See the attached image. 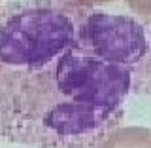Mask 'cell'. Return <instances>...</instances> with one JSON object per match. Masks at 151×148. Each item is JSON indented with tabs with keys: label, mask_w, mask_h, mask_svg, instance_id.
Instances as JSON below:
<instances>
[{
	"label": "cell",
	"mask_w": 151,
	"mask_h": 148,
	"mask_svg": "<svg viewBox=\"0 0 151 148\" xmlns=\"http://www.w3.org/2000/svg\"><path fill=\"white\" fill-rule=\"evenodd\" d=\"M149 57L136 17L81 0L0 6V141L93 148L117 127Z\"/></svg>",
	"instance_id": "cell-1"
},
{
	"label": "cell",
	"mask_w": 151,
	"mask_h": 148,
	"mask_svg": "<svg viewBox=\"0 0 151 148\" xmlns=\"http://www.w3.org/2000/svg\"><path fill=\"white\" fill-rule=\"evenodd\" d=\"M93 148H151L149 127H117Z\"/></svg>",
	"instance_id": "cell-2"
},
{
	"label": "cell",
	"mask_w": 151,
	"mask_h": 148,
	"mask_svg": "<svg viewBox=\"0 0 151 148\" xmlns=\"http://www.w3.org/2000/svg\"><path fill=\"white\" fill-rule=\"evenodd\" d=\"M125 4L138 17L145 19V21H151V0H125Z\"/></svg>",
	"instance_id": "cell-3"
},
{
	"label": "cell",
	"mask_w": 151,
	"mask_h": 148,
	"mask_svg": "<svg viewBox=\"0 0 151 148\" xmlns=\"http://www.w3.org/2000/svg\"><path fill=\"white\" fill-rule=\"evenodd\" d=\"M81 2L89 4V6H93V4H106V2H113V0H81Z\"/></svg>",
	"instance_id": "cell-4"
}]
</instances>
